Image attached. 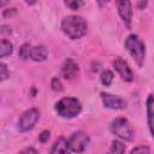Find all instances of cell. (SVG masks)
<instances>
[{
  "label": "cell",
  "mask_w": 154,
  "mask_h": 154,
  "mask_svg": "<svg viewBox=\"0 0 154 154\" xmlns=\"http://www.w3.org/2000/svg\"><path fill=\"white\" fill-rule=\"evenodd\" d=\"M63 32L71 40H78L87 34L88 24L85 19L77 14H70L64 17L60 25Z\"/></svg>",
  "instance_id": "cell-1"
},
{
  "label": "cell",
  "mask_w": 154,
  "mask_h": 154,
  "mask_svg": "<svg viewBox=\"0 0 154 154\" xmlns=\"http://www.w3.org/2000/svg\"><path fill=\"white\" fill-rule=\"evenodd\" d=\"M124 47H125L126 52L134 58L136 64L140 67H142L144 64V60H146V54H147L146 45L142 41V38L137 34H130L125 38Z\"/></svg>",
  "instance_id": "cell-2"
},
{
  "label": "cell",
  "mask_w": 154,
  "mask_h": 154,
  "mask_svg": "<svg viewBox=\"0 0 154 154\" xmlns=\"http://www.w3.org/2000/svg\"><path fill=\"white\" fill-rule=\"evenodd\" d=\"M54 109L59 117L71 119V118L77 117L82 112V103L77 97L66 96V97L60 99L55 103Z\"/></svg>",
  "instance_id": "cell-3"
},
{
  "label": "cell",
  "mask_w": 154,
  "mask_h": 154,
  "mask_svg": "<svg viewBox=\"0 0 154 154\" xmlns=\"http://www.w3.org/2000/svg\"><path fill=\"white\" fill-rule=\"evenodd\" d=\"M109 129L122 141L131 142L134 140L135 134H134L132 126H131L130 122L124 117H118V118L113 119L109 125Z\"/></svg>",
  "instance_id": "cell-4"
},
{
  "label": "cell",
  "mask_w": 154,
  "mask_h": 154,
  "mask_svg": "<svg viewBox=\"0 0 154 154\" xmlns=\"http://www.w3.org/2000/svg\"><path fill=\"white\" fill-rule=\"evenodd\" d=\"M40 119V111L35 107L26 109L22 113V116L18 119V130L20 132H26L36 125V123Z\"/></svg>",
  "instance_id": "cell-5"
},
{
  "label": "cell",
  "mask_w": 154,
  "mask_h": 154,
  "mask_svg": "<svg viewBox=\"0 0 154 154\" xmlns=\"http://www.w3.org/2000/svg\"><path fill=\"white\" fill-rule=\"evenodd\" d=\"M89 136L83 131H76L67 138V144L71 152L81 154L85 150V148L89 144Z\"/></svg>",
  "instance_id": "cell-6"
},
{
  "label": "cell",
  "mask_w": 154,
  "mask_h": 154,
  "mask_svg": "<svg viewBox=\"0 0 154 154\" xmlns=\"http://www.w3.org/2000/svg\"><path fill=\"white\" fill-rule=\"evenodd\" d=\"M100 96H101L102 105L106 108H109V109H124V108H126V101L118 95H113V94L102 91V93H100Z\"/></svg>",
  "instance_id": "cell-7"
},
{
  "label": "cell",
  "mask_w": 154,
  "mask_h": 154,
  "mask_svg": "<svg viewBox=\"0 0 154 154\" xmlns=\"http://www.w3.org/2000/svg\"><path fill=\"white\" fill-rule=\"evenodd\" d=\"M113 67L119 73L122 79H124L125 82H132L134 81V72L130 69L129 64L122 57H117L113 60Z\"/></svg>",
  "instance_id": "cell-8"
},
{
  "label": "cell",
  "mask_w": 154,
  "mask_h": 154,
  "mask_svg": "<svg viewBox=\"0 0 154 154\" xmlns=\"http://www.w3.org/2000/svg\"><path fill=\"white\" fill-rule=\"evenodd\" d=\"M117 6H118V13L123 23L128 29H130L132 22V4L128 0H123V1H118Z\"/></svg>",
  "instance_id": "cell-9"
},
{
  "label": "cell",
  "mask_w": 154,
  "mask_h": 154,
  "mask_svg": "<svg viewBox=\"0 0 154 154\" xmlns=\"http://www.w3.org/2000/svg\"><path fill=\"white\" fill-rule=\"evenodd\" d=\"M60 73H61V77H64L65 79H73L79 73V66L72 58H69L61 65Z\"/></svg>",
  "instance_id": "cell-10"
},
{
  "label": "cell",
  "mask_w": 154,
  "mask_h": 154,
  "mask_svg": "<svg viewBox=\"0 0 154 154\" xmlns=\"http://www.w3.org/2000/svg\"><path fill=\"white\" fill-rule=\"evenodd\" d=\"M146 112H147V124L152 137L154 138V93L149 94L146 101Z\"/></svg>",
  "instance_id": "cell-11"
},
{
  "label": "cell",
  "mask_w": 154,
  "mask_h": 154,
  "mask_svg": "<svg viewBox=\"0 0 154 154\" xmlns=\"http://www.w3.org/2000/svg\"><path fill=\"white\" fill-rule=\"evenodd\" d=\"M49 154H71V150L67 144V140L64 137H59L53 143Z\"/></svg>",
  "instance_id": "cell-12"
},
{
  "label": "cell",
  "mask_w": 154,
  "mask_h": 154,
  "mask_svg": "<svg viewBox=\"0 0 154 154\" xmlns=\"http://www.w3.org/2000/svg\"><path fill=\"white\" fill-rule=\"evenodd\" d=\"M48 58V49L46 46L43 45H38V46H32L31 49V55L30 59L34 61H45Z\"/></svg>",
  "instance_id": "cell-13"
},
{
  "label": "cell",
  "mask_w": 154,
  "mask_h": 154,
  "mask_svg": "<svg viewBox=\"0 0 154 154\" xmlns=\"http://www.w3.org/2000/svg\"><path fill=\"white\" fill-rule=\"evenodd\" d=\"M125 143L119 140V138H116L112 141V144H111V148L108 150V154H125Z\"/></svg>",
  "instance_id": "cell-14"
},
{
  "label": "cell",
  "mask_w": 154,
  "mask_h": 154,
  "mask_svg": "<svg viewBox=\"0 0 154 154\" xmlns=\"http://www.w3.org/2000/svg\"><path fill=\"white\" fill-rule=\"evenodd\" d=\"M12 52H13V45L6 38H1V42H0V58H5L6 55H10Z\"/></svg>",
  "instance_id": "cell-15"
},
{
  "label": "cell",
  "mask_w": 154,
  "mask_h": 154,
  "mask_svg": "<svg viewBox=\"0 0 154 154\" xmlns=\"http://www.w3.org/2000/svg\"><path fill=\"white\" fill-rule=\"evenodd\" d=\"M31 49H32V46H31L30 43H28V42L23 43V45L20 46V48H19V52H18L19 58L23 59V60H28V59H30Z\"/></svg>",
  "instance_id": "cell-16"
},
{
  "label": "cell",
  "mask_w": 154,
  "mask_h": 154,
  "mask_svg": "<svg viewBox=\"0 0 154 154\" xmlns=\"http://www.w3.org/2000/svg\"><path fill=\"white\" fill-rule=\"evenodd\" d=\"M113 77H114V75L111 70H103L100 75V81L105 87H108L113 82Z\"/></svg>",
  "instance_id": "cell-17"
},
{
  "label": "cell",
  "mask_w": 154,
  "mask_h": 154,
  "mask_svg": "<svg viewBox=\"0 0 154 154\" xmlns=\"http://www.w3.org/2000/svg\"><path fill=\"white\" fill-rule=\"evenodd\" d=\"M10 77V71L5 63H0V81L4 82Z\"/></svg>",
  "instance_id": "cell-18"
},
{
  "label": "cell",
  "mask_w": 154,
  "mask_h": 154,
  "mask_svg": "<svg viewBox=\"0 0 154 154\" xmlns=\"http://www.w3.org/2000/svg\"><path fill=\"white\" fill-rule=\"evenodd\" d=\"M130 154H150V149L148 146H137L130 152Z\"/></svg>",
  "instance_id": "cell-19"
},
{
  "label": "cell",
  "mask_w": 154,
  "mask_h": 154,
  "mask_svg": "<svg viewBox=\"0 0 154 154\" xmlns=\"http://www.w3.org/2000/svg\"><path fill=\"white\" fill-rule=\"evenodd\" d=\"M51 87H52V89H53L54 91H63V84H61V82H60V79H59L58 77L52 78V81H51Z\"/></svg>",
  "instance_id": "cell-20"
},
{
  "label": "cell",
  "mask_w": 154,
  "mask_h": 154,
  "mask_svg": "<svg viewBox=\"0 0 154 154\" xmlns=\"http://www.w3.org/2000/svg\"><path fill=\"white\" fill-rule=\"evenodd\" d=\"M64 4H65L69 8H71V10H78L81 6L84 5L83 1H65Z\"/></svg>",
  "instance_id": "cell-21"
},
{
  "label": "cell",
  "mask_w": 154,
  "mask_h": 154,
  "mask_svg": "<svg viewBox=\"0 0 154 154\" xmlns=\"http://www.w3.org/2000/svg\"><path fill=\"white\" fill-rule=\"evenodd\" d=\"M49 136H51V132H49L48 130H45V131H42V132L38 135V141H40L41 143H45V142H47V141L49 140Z\"/></svg>",
  "instance_id": "cell-22"
},
{
  "label": "cell",
  "mask_w": 154,
  "mask_h": 154,
  "mask_svg": "<svg viewBox=\"0 0 154 154\" xmlns=\"http://www.w3.org/2000/svg\"><path fill=\"white\" fill-rule=\"evenodd\" d=\"M16 13H17V10L16 8H6V10H4L2 11V17L4 18H8V17H13V16H16Z\"/></svg>",
  "instance_id": "cell-23"
},
{
  "label": "cell",
  "mask_w": 154,
  "mask_h": 154,
  "mask_svg": "<svg viewBox=\"0 0 154 154\" xmlns=\"http://www.w3.org/2000/svg\"><path fill=\"white\" fill-rule=\"evenodd\" d=\"M19 154H38V152L34 147H26L19 152Z\"/></svg>",
  "instance_id": "cell-24"
},
{
  "label": "cell",
  "mask_w": 154,
  "mask_h": 154,
  "mask_svg": "<svg viewBox=\"0 0 154 154\" xmlns=\"http://www.w3.org/2000/svg\"><path fill=\"white\" fill-rule=\"evenodd\" d=\"M147 5V1H141V2H137V6L141 8V7H146Z\"/></svg>",
  "instance_id": "cell-25"
}]
</instances>
